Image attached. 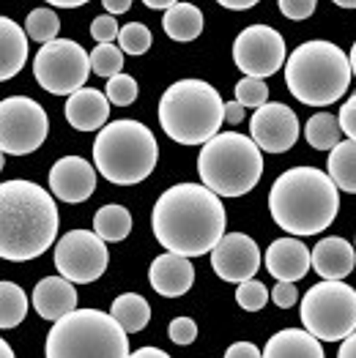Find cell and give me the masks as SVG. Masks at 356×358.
Segmentation results:
<instances>
[{"label":"cell","instance_id":"obj_1","mask_svg":"<svg viewBox=\"0 0 356 358\" xmlns=\"http://www.w3.org/2000/svg\"><path fill=\"white\" fill-rule=\"evenodd\" d=\"M228 213L222 197L203 183H176L151 210V227L156 241L184 257H200L225 236Z\"/></svg>","mask_w":356,"mask_h":358},{"label":"cell","instance_id":"obj_2","mask_svg":"<svg viewBox=\"0 0 356 358\" xmlns=\"http://www.w3.org/2000/svg\"><path fill=\"white\" fill-rule=\"evenodd\" d=\"M58 238V206L44 186L25 178L0 183V257L28 263Z\"/></svg>","mask_w":356,"mask_h":358},{"label":"cell","instance_id":"obj_3","mask_svg":"<svg viewBox=\"0 0 356 358\" xmlns=\"http://www.w3.org/2000/svg\"><path fill=\"white\" fill-rule=\"evenodd\" d=\"M268 210L277 227L291 236H318L340 210V189L318 167H294L274 180Z\"/></svg>","mask_w":356,"mask_h":358},{"label":"cell","instance_id":"obj_4","mask_svg":"<svg viewBox=\"0 0 356 358\" xmlns=\"http://www.w3.org/2000/svg\"><path fill=\"white\" fill-rule=\"evenodd\" d=\"M285 85L307 107H327L345 96L351 85L348 55L331 41H304L288 55Z\"/></svg>","mask_w":356,"mask_h":358},{"label":"cell","instance_id":"obj_5","mask_svg":"<svg viewBox=\"0 0 356 358\" xmlns=\"http://www.w3.org/2000/svg\"><path fill=\"white\" fill-rule=\"evenodd\" d=\"M159 162L156 137L140 120L104 123L93 143V164L102 178L116 186H135L153 173Z\"/></svg>","mask_w":356,"mask_h":358},{"label":"cell","instance_id":"obj_6","mask_svg":"<svg viewBox=\"0 0 356 358\" xmlns=\"http://www.w3.org/2000/svg\"><path fill=\"white\" fill-rule=\"evenodd\" d=\"M159 126L181 145L208 143L225 120V101L203 80H178L159 99Z\"/></svg>","mask_w":356,"mask_h":358},{"label":"cell","instance_id":"obj_7","mask_svg":"<svg viewBox=\"0 0 356 358\" xmlns=\"http://www.w3.org/2000/svg\"><path fill=\"white\" fill-rule=\"evenodd\" d=\"M198 176L219 197H241L258 186L263 176V156L252 137L238 131H217L203 143L198 156Z\"/></svg>","mask_w":356,"mask_h":358},{"label":"cell","instance_id":"obj_8","mask_svg":"<svg viewBox=\"0 0 356 358\" xmlns=\"http://www.w3.org/2000/svg\"><path fill=\"white\" fill-rule=\"evenodd\" d=\"M47 358H126L132 356L126 331L110 312L71 309L55 320L44 342Z\"/></svg>","mask_w":356,"mask_h":358},{"label":"cell","instance_id":"obj_9","mask_svg":"<svg viewBox=\"0 0 356 358\" xmlns=\"http://www.w3.org/2000/svg\"><path fill=\"white\" fill-rule=\"evenodd\" d=\"M301 323L321 342H340L356 331V290L343 279H324L301 299Z\"/></svg>","mask_w":356,"mask_h":358},{"label":"cell","instance_id":"obj_10","mask_svg":"<svg viewBox=\"0 0 356 358\" xmlns=\"http://www.w3.org/2000/svg\"><path fill=\"white\" fill-rule=\"evenodd\" d=\"M36 83L53 96H71L85 85L90 74V55L71 38L47 41L33 58Z\"/></svg>","mask_w":356,"mask_h":358},{"label":"cell","instance_id":"obj_11","mask_svg":"<svg viewBox=\"0 0 356 358\" xmlns=\"http://www.w3.org/2000/svg\"><path fill=\"white\" fill-rule=\"evenodd\" d=\"M50 118L44 107L28 96H8L0 101V150L6 156H28L44 145Z\"/></svg>","mask_w":356,"mask_h":358},{"label":"cell","instance_id":"obj_12","mask_svg":"<svg viewBox=\"0 0 356 358\" xmlns=\"http://www.w3.org/2000/svg\"><path fill=\"white\" fill-rule=\"evenodd\" d=\"M110 263L107 241H102L90 230H69L55 243V268L74 285L96 282Z\"/></svg>","mask_w":356,"mask_h":358},{"label":"cell","instance_id":"obj_13","mask_svg":"<svg viewBox=\"0 0 356 358\" xmlns=\"http://www.w3.org/2000/svg\"><path fill=\"white\" fill-rule=\"evenodd\" d=\"M233 60L244 77L266 80L285 66V38L268 25H249L233 41Z\"/></svg>","mask_w":356,"mask_h":358},{"label":"cell","instance_id":"obj_14","mask_svg":"<svg viewBox=\"0 0 356 358\" xmlns=\"http://www.w3.org/2000/svg\"><path fill=\"white\" fill-rule=\"evenodd\" d=\"M249 134L255 145L266 153H285L296 145L299 118L288 104L266 101L249 120Z\"/></svg>","mask_w":356,"mask_h":358},{"label":"cell","instance_id":"obj_15","mask_svg":"<svg viewBox=\"0 0 356 358\" xmlns=\"http://www.w3.org/2000/svg\"><path fill=\"white\" fill-rule=\"evenodd\" d=\"M211 268L222 282H244L252 279L261 268V249L244 233H228L211 249Z\"/></svg>","mask_w":356,"mask_h":358},{"label":"cell","instance_id":"obj_16","mask_svg":"<svg viewBox=\"0 0 356 358\" xmlns=\"http://www.w3.org/2000/svg\"><path fill=\"white\" fill-rule=\"evenodd\" d=\"M50 192L63 203H85L96 192V167L83 156H63L50 170Z\"/></svg>","mask_w":356,"mask_h":358},{"label":"cell","instance_id":"obj_17","mask_svg":"<svg viewBox=\"0 0 356 358\" xmlns=\"http://www.w3.org/2000/svg\"><path fill=\"white\" fill-rule=\"evenodd\" d=\"M149 282L151 287L165 296V299H178L184 293H189V287L195 285V266L189 263V257L167 252L159 255L149 268Z\"/></svg>","mask_w":356,"mask_h":358},{"label":"cell","instance_id":"obj_18","mask_svg":"<svg viewBox=\"0 0 356 358\" xmlns=\"http://www.w3.org/2000/svg\"><path fill=\"white\" fill-rule=\"evenodd\" d=\"M313 266L307 243L299 238H277L268 243L266 249V271L277 282H294L307 276Z\"/></svg>","mask_w":356,"mask_h":358},{"label":"cell","instance_id":"obj_19","mask_svg":"<svg viewBox=\"0 0 356 358\" xmlns=\"http://www.w3.org/2000/svg\"><path fill=\"white\" fill-rule=\"evenodd\" d=\"M63 115L69 120V126L77 131H99L110 118V99L102 90L83 85L69 96Z\"/></svg>","mask_w":356,"mask_h":358},{"label":"cell","instance_id":"obj_20","mask_svg":"<svg viewBox=\"0 0 356 358\" xmlns=\"http://www.w3.org/2000/svg\"><path fill=\"white\" fill-rule=\"evenodd\" d=\"M33 309L39 312L41 320L55 323L63 315H69L71 309H77V290L74 282H69L66 276H47L36 285L33 290Z\"/></svg>","mask_w":356,"mask_h":358},{"label":"cell","instance_id":"obj_21","mask_svg":"<svg viewBox=\"0 0 356 358\" xmlns=\"http://www.w3.org/2000/svg\"><path fill=\"white\" fill-rule=\"evenodd\" d=\"M310 260L321 279H345L356 268V249L345 238L331 236L313 246Z\"/></svg>","mask_w":356,"mask_h":358},{"label":"cell","instance_id":"obj_22","mask_svg":"<svg viewBox=\"0 0 356 358\" xmlns=\"http://www.w3.org/2000/svg\"><path fill=\"white\" fill-rule=\"evenodd\" d=\"M28 60V36L25 28L8 17H0V83L17 77Z\"/></svg>","mask_w":356,"mask_h":358},{"label":"cell","instance_id":"obj_23","mask_svg":"<svg viewBox=\"0 0 356 358\" xmlns=\"http://www.w3.org/2000/svg\"><path fill=\"white\" fill-rule=\"evenodd\" d=\"M266 358H324V345L318 336L304 329H285L274 334L263 348Z\"/></svg>","mask_w":356,"mask_h":358},{"label":"cell","instance_id":"obj_24","mask_svg":"<svg viewBox=\"0 0 356 358\" xmlns=\"http://www.w3.org/2000/svg\"><path fill=\"white\" fill-rule=\"evenodd\" d=\"M162 28L173 41H195L203 33V11L195 3H173L165 17H162Z\"/></svg>","mask_w":356,"mask_h":358},{"label":"cell","instance_id":"obj_25","mask_svg":"<svg viewBox=\"0 0 356 358\" xmlns=\"http://www.w3.org/2000/svg\"><path fill=\"white\" fill-rule=\"evenodd\" d=\"M327 173L340 192L356 194V140H340L329 150Z\"/></svg>","mask_w":356,"mask_h":358},{"label":"cell","instance_id":"obj_26","mask_svg":"<svg viewBox=\"0 0 356 358\" xmlns=\"http://www.w3.org/2000/svg\"><path fill=\"white\" fill-rule=\"evenodd\" d=\"M110 315L118 320V326L126 334H140V331L149 326L151 306L140 293H123V296H118V299L113 301Z\"/></svg>","mask_w":356,"mask_h":358},{"label":"cell","instance_id":"obj_27","mask_svg":"<svg viewBox=\"0 0 356 358\" xmlns=\"http://www.w3.org/2000/svg\"><path fill=\"white\" fill-rule=\"evenodd\" d=\"M93 233L107 243L123 241L132 233V213L123 206H102L93 216Z\"/></svg>","mask_w":356,"mask_h":358},{"label":"cell","instance_id":"obj_28","mask_svg":"<svg viewBox=\"0 0 356 358\" xmlns=\"http://www.w3.org/2000/svg\"><path fill=\"white\" fill-rule=\"evenodd\" d=\"M304 137L310 143V148L315 150H331L343 140V129L340 120L331 113H315L304 126Z\"/></svg>","mask_w":356,"mask_h":358},{"label":"cell","instance_id":"obj_29","mask_svg":"<svg viewBox=\"0 0 356 358\" xmlns=\"http://www.w3.org/2000/svg\"><path fill=\"white\" fill-rule=\"evenodd\" d=\"M28 315V296L14 282H0V329H17Z\"/></svg>","mask_w":356,"mask_h":358},{"label":"cell","instance_id":"obj_30","mask_svg":"<svg viewBox=\"0 0 356 358\" xmlns=\"http://www.w3.org/2000/svg\"><path fill=\"white\" fill-rule=\"evenodd\" d=\"M58 30H60V20L58 14L47 6L41 8H33L25 20V33L28 38L39 41V44H47V41H55L58 38Z\"/></svg>","mask_w":356,"mask_h":358},{"label":"cell","instance_id":"obj_31","mask_svg":"<svg viewBox=\"0 0 356 358\" xmlns=\"http://www.w3.org/2000/svg\"><path fill=\"white\" fill-rule=\"evenodd\" d=\"M121 69H123V50L121 47H113V44L93 47V52H90V71L93 74L110 80V77L121 74Z\"/></svg>","mask_w":356,"mask_h":358},{"label":"cell","instance_id":"obj_32","mask_svg":"<svg viewBox=\"0 0 356 358\" xmlns=\"http://www.w3.org/2000/svg\"><path fill=\"white\" fill-rule=\"evenodd\" d=\"M118 44L126 55H146L151 50V30L143 22H129L118 30Z\"/></svg>","mask_w":356,"mask_h":358},{"label":"cell","instance_id":"obj_33","mask_svg":"<svg viewBox=\"0 0 356 358\" xmlns=\"http://www.w3.org/2000/svg\"><path fill=\"white\" fill-rule=\"evenodd\" d=\"M268 301V290L263 282H258L255 276L252 279H244L238 282L236 287V303L247 312H261Z\"/></svg>","mask_w":356,"mask_h":358},{"label":"cell","instance_id":"obj_34","mask_svg":"<svg viewBox=\"0 0 356 358\" xmlns=\"http://www.w3.org/2000/svg\"><path fill=\"white\" fill-rule=\"evenodd\" d=\"M137 83H135V77H129V74H116V77H110L107 80V88H104V96L110 99V104H116V107H129L135 99H137Z\"/></svg>","mask_w":356,"mask_h":358},{"label":"cell","instance_id":"obj_35","mask_svg":"<svg viewBox=\"0 0 356 358\" xmlns=\"http://www.w3.org/2000/svg\"><path fill=\"white\" fill-rule=\"evenodd\" d=\"M236 101L244 104V107H263L268 101V88H266V80L261 77H244L241 83H236Z\"/></svg>","mask_w":356,"mask_h":358},{"label":"cell","instance_id":"obj_36","mask_svg":"<svg viewBox=\"0 0 356 358\" xmlns=\"http://www.w3.org/2000/svg\"><path fill=\"white\" fill-rule=\"evenodd\" d=\"M167 336L181 345V348H186V345H192L195 339H198V323L192 320V317H176V320H170V326H167Z\"/></svg>","mask_w":356,"mask_h":358},{"label":"cell","instance_id":"obj_37","mask_svg":"<svg viewBox=\"0 0 356 358\" xmlns=\"http://www.w3.org/2000/svg\"><path fill=\"white\" fill-rule=\"evenodd\" d=\"M118 22H116V17L113 14H102V17H96L93 20V25H90V36L99 41V44H113L116 38H118Z\"/></svg>","mask_w":356,"mask_h":358},{"label":"cell","instance_id":"obj_38","mask_svg":"<svg viewBox=\"0 0 356 358\" xmlns=\"http://www.w3.org/2000/svg\"><path fill=\"white\" fill-rule=\"evenodd\" d=\"M277 3H280L282 17H288L294 22H301V20H310L315 14V3L318 0H277Z\"/></svg>","mask_w":356,"mask_h":358},{"label":"cell","instance_id":"obj_39","mask_svg":"<svg viewBox=\"0 0 356 358\" xmlns=\"http://www.w3.org/2000/svg\"><path fill=\"white\" fill-rule=\"evenodd\" d=\"M268 301H274L280 309H291L299 301V290L294 287V282H277L274 290L268 293Z\"/></svg>","mask_w":356,"mask_h":358},{"label":"cell","instance_id":"obj_40","mask_svg":"<svg viewBox=\"0 0 356 358\" xmlns=\"http://www.w3.org/2000/svg\"><path fill=\"white\" fill-rule=\"evenodd\" d=\"M340 129H343V134L348 137V140H356V93L343 104V110H340Z\"/></svg>","mask_w":356,"mask_h":358},{"label":"cell","instance_id":"obj_41","mask_svg":"<svg viewBox=\"0 0 356 358\" xmlns=\"http://www.w3.org/2000/svg\"><path fill=\"white\" fill-rule=\"evenodd\" d=\"M225 356L228 358H258V356H263V350H261L258 345H252V342H236V345H231V348L225 350Z\"/></svg>","mask_w":356,"mask_h":358},{"label":"cell","instance_id":"obj_42","mask_svg":"<svg viewBox=\"0 0 356 358\" xmlns=\"http://www.w3.org/2000/svg\"><path fill=\"white\" fill-rule=\"evenodd\" d=\"M244 110H247L244 104L228 101V104H225V120H228V123H241V120H244Z\"/></svg>","mask_w":356,"mask_h":358},{"label":"cell","instance_id":"obj_43","mask_svg":"<svg viewBox=\"0 0 356 358\" xmlns=\"http://www.w3.org/2000/svg\"><path fill=\"white\" fill-rule=\"evenodd\" d=\"M340 358H356V331H351L345 339H340Z\"/></svg>","mask_w":356,"mask_h":358},{"label":"cell","instance_id":"obj_44","mask_svg":"<svg viewBox=\"0 0 356 358\" xmlns=\"http://www.w3.org/2000/svg\"><path fill=\"white\" fill-rule=\"evenodd\" d=\"M102 6L107 8V14H126L129 11V6H132V0H102Z\"/></svg>","mask_w":356,"mask_h":358},{"label":"cell","instance_id":"obj_45","mask_svg":"<svg viewBox=\"0 0 356 358\" xmlns=\"http://www.w3.org/2000/svg\"><path fill=\"white\" fill-rule=\"evenodd\" d=\"M217 3L225 6V8H231V11H247V8H252L261 0H217Z\"/></svg>","mask_w":356,"mask_h":358},{"label":"cell","instance_id":"obj_46","mask_svg":"<svg viewBox=\"0 0 356 358\" xmlns=\"http://www.w3.org/2000/svg\"><path fill=\"white\" fill-rule=\"evenodd\" d=\"M132 356L135 358H167V353L159 350V348H140V350H135Z\"/></svg>","mask_w":356,"mask_h":358},{"label":"cell","instance_id":"obj_47","mask_svg":"<svg viewBox=\"0 0 356 358\" xmlns=\"http://www.w3.org/2000/svg\"><path fill=\"white\" fill-rule=\"evenodd\" d=\"M44 3L58 6V8H80V6H85V3H90V0H44Z\"/></svg>","mask_w":356,"mask_h":358},{"label":"cell","instance_id":"obj_48","mask_svg":"<svg viewBox=\"0 0 356 358\" xmlns=\"http://www.w3.org/2000/svg\"><path fill=\"white\" fill-rule=\"evenodd\" d=\"M143 3H146L149 8H153V11H159V8H165V11H167V8H170L173 3H178V0H143Z\"/></svg>","mask_w":356,"mask_h":358},{"label":"cell","instance_id":"obj_49","mask_svg":"<svg viewBox=\"0 0 356 358\" xmlns=\"http://www.w3.org/2000/svg\"><path fill=\"white\" fill-rule=\"evenodd\" d=\"M11 356H14V350H11V345H8V342H6L3 336H0V358H11Z\"/></svg>","mask_w":356,"mask_h":358},{"label":"cell","instance_id":"obj_50","mask_svg":"<svg viewBox=\"0 0 356 358\" xmlns=\"http://www.w3.org/2000/svg\"><path fill=\"white\" fill-rule=\"evenodd\" d=\"M331 3L340 8H356V0H331Z\"/></svg>","mask_w":356,"mask_h":358},{"label":"cell","instance_id":"obj_51","mask_svg":"<svg viewBox=\"0 0 356 358\" xmlns=\"http://www.w3.org/2000/svg\"><path fill=\"white\" fill-rule=\"evenodd\" d=\"M348 63H351V74L356 77V41H354V47H351V55H348Z\"/></svg>","mask_w":356,"mask_h":358},{"label":"cell","instance_id":"obj_52","mask_svg":"<svg viewBox=\"0 0 356 358\" xmlns=\"http://www.w3.org/2000/svg\"><path fill=\"white\" fill-rule=\"evenodd\" d=\"M3 164H6V153L0 150V173H3Z\"/></svg>","mask_w":356,"mask_h":358}]
</instances>
